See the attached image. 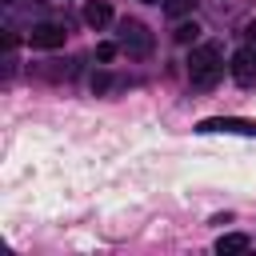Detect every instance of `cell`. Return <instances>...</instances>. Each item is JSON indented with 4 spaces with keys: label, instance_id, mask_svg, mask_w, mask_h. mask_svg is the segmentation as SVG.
<instances>
[{
    "label": "cell",
    "instance_id": "1",
    "mask_svg": "<svg viewBox=\"0 0 256 256\" xmlns=\"http://www.w3.org/2000/svg\"><path fill=\"white\" fill-rule=\"evenodd\" d=\"M188 76H192V88H200V92L216 88V80L224 76V52H220V44H200V48H192V56H188Z\"/></svg>",
    "mask_w": 256,
    "mask_h": 256
},
{
    "label": "cell",
    "instance_id": "2",
    "mask_svg": "<svg viewBox=\"0 0 256 256\" xmlns=\"http://www.w3.org/2000/svg\"><path fill=\"white\" fill-rule=\"evenodd\" d=\"M116 36H120V48H124L128 56H148V52H152V32H148L140 20H120Z\"/></svg>",
    "mask_w": 256,
    "mask_h": 256
},
{
    "label": "cell",
    "instance_id": "3",
    "mask_svg": "<svg viewBox=\"0 0 256 256\" xmlns=\"http://www.w3.org/2000/svg\"><path fill=\"white\" fill-rule=\"evenodd\" d=\"M196 132H232V136H256V120H240V116H208L196 124Z\"/></svg>",
    "mask_w": 256,
    "mask_h": 256
},
{
    "label": "cell",
    "instance_id": "4",
    "mask_svg": "<svg viewBox=\"0 0 256 256\" xmlns=\"http://www.w3.org/2000/svg\"><path fill=\"white\" fill-rule=\"evenodd\" d=\"M228 72H232V80H236V84L252 88V84H256V44H248V48L232 52V64H228Z\"/></svg>",
    "mask_w": 256,
    "mask_h": 256
},
{
    "label": "cell",
    "instance_id": "5",
    "mask_svg": "<svg viewBox=\"0 0 256 256\" xmlns=\"http://www.w3.org/2000/svg\"><path fill=\"white\" fill-rule=\"evenodd\" d=\"M64 36H68V32H64V24H36L28 40H32V48H60V44H64Z\"/></svg>",
    "mask_w": 256,
    "mask_h": 256
},
{
    "label": "cell",
    "instance_id": "6",
    "mask_svg": "<svg viewBox=\"0 0 256 256\" xmlns=\"http://www.w3.org/2000/svg\"><path fill=\"white\" fill-rule=\"evenodd\" d=\"M84 20H88L92 28H104V24L112 20V8H108L104 0H92V4H84Z\"/></svg>",
    "mask_w": 256,
    "mask_h": 256
},
{
    "label": "cell",
    "instance_id": "7",
    "mask_svg": "<svg viewBox=\"0 0 256 256\" xmlns=\"http://www.w3.org/2000/svg\"><path fill=\"white\" fill-rule=\"evenodd\" d=\"M244 248H248V236L244 232H228V236L216 240V252L220 256H232V252H244Z\"/></svg>",
    "mask_w": 256,
    "mask_h": 256
},
{
    "label": "cell",
    "instance_id": "8",
    "mask_svg": "<svg viewBox=\"0 0 256 256\" xmlns=\"http://www.w3.org/2000/svg\"><path fill=\"white\" fill-rule=\"evenodd\" d=\"M196 8V0H164V12L168 16H188Z\"/></svg>",
    "mask_w": 256,
    "mask_h": 256
},
{
    "label": "cell",
    "instance_id": "9",
    "mask_svg": "<svg viewBox=\"0 0 256 256\" xmlns=\"http://www.w3.org/2000/svg\"><path fill=\"white\" fill-rule=\"evenodd\" d=\"M172 36H176V44H192V40L200 36V28H196V20H192V24H180Z\"/></svg>",
    "mask_w": 256,
    "mask_h": 256
},
{
    "label": "cell",
    "instance_id": "10",
    "mask_svg": "<svg viewBox=\"0 0 256 256\" xmlns=\"http://www.w3.org/2000/svg\"><path fill=\"white\" fill-rule=\"evenodd\" d=\"M116 48H120V44H96V60H104V64H108V60L116 56Z\"/></svg>",
    "mask_w": 256,
    "mask_h": 256
},
{
    "label": "cell",
    "instance_id": "11",
    "mask_svg": "<svg viewBox=\"0 0 256 256\" xmlns=\"http://www.w3.org/2000/svg\"><path fill=\"white\" fill-rule=\"evenodd\" d=\"M108 84H112L108 76H92V92H108Z\"/></svg>",
    "mask_w": 256,
    "mask_h": 256
},
{
    "label": "cell",
    "instance_id": "12",
    "mask_svg": "<svg viewBox=\"0 0 256 256\" xmlns=\"http://www.w3.org/2000/svg\"><path fill=\"white\" fill-rule=\"evenodd\" d=\"M248 36H252V40H256V24H252V28H248Z\"/></svg>",
    "mask_w": 256,
    "mask_h": 256
},
{
    "label": "cell",
    "instance_id": "13",
    "mask_svg": "<svg viewBox=\"0 0 256 256\" xmlns=\"http://www.w3.org/2000/svg\"><path fill=\"white\" fill-rule=\"evenodd\" d=\"M144 4H160V0H144Z\"/></svg>",
    "mask_w": 256,
    "mask_h": 256
}]
</instances>
